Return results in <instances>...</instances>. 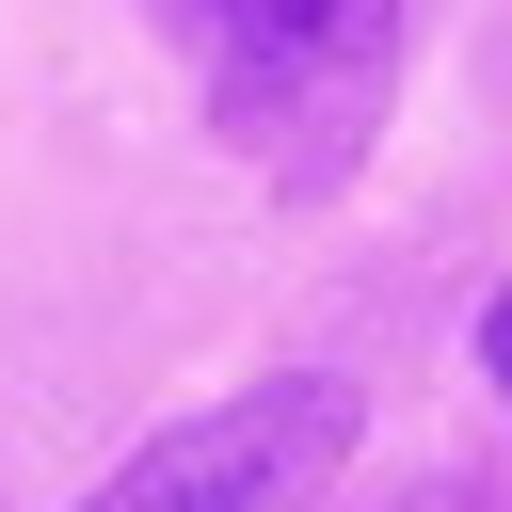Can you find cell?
<instances>
[{
  "label": "cell",
  "mask_w": 512,
  "mask_h": 512,
  "mask_svg": "<svg viewBox=\"0 0 512 512\" xmlns=\"http://www.w3.org/2000/svg\"><path fill=\"white\" fill-rule=\"evenodd\" d=\"M352 512H480V480H400V496H352Z\"/></svg>",
  "instance_id": "obj_3"
},
{
  "label": "cell",
  "mask_w": 512,
  "mask_h": 512,
  "mask_svg": "<svg viewBox=\"0 0 512 512\" xmlns=\"http://www.w3.org/2000/svg\"><path fill=\"white\" fill-rule=\"evenodd\" d=\"M352 464V384H256V400H208L176 416L160 448H128L80 512H320V480Z\"/></svg>",
  "instance_id": "obj_2"
},
{
  "label": "cell",
  "mask_w": 512,
  "mask_h": 512,
  "mask_svg": "<svg viewBox=\"0 0 512 512\" xmlns=\"http://www.w3.org/2000/svg\"><path fill=\"white\" fill-rule=\"evenodd\" d=\"M480 368H496V384H512V288H496V304H480Z\"/></svg>",
  "instance_id": "obj_4"
},
{
  "label": "cell",
  "mask_w": 512,
  "mask_h": 512,
  "mask_svg": "<svg viewBox=\"0 0 512 512\" xmlns=\"http://www.w3.org/2000/svg\"><path fill=\"white\" fill-rule=\"evenodd\" d=\"M144 16L208 64V128L288 192L352 176V144L384 128L400 48H416V0H144Z\"/></svg>",
  "instance_id": "obj_1"
}]
</instances>
